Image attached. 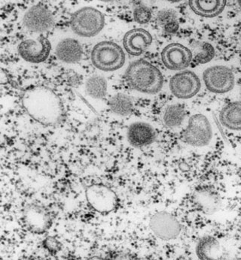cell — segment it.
Returning a JSON list of instances; mask_svg holds the SVG:
<instances>
[{
  "instance_id": "1",
  "label": "cell",
  "mask_w": 241,
  "mask_h": 260,
  "mask_svg": "<svg viewBox=\"0 0 241 260\" xmlns=\"http://www.w3.org/2000/svg\"><path fill=\"white\" fill-rule=\"evenodd\" d=\"M21 103L28 115L44 126H57L64 117L60 97L48 87L35 86L26 89L22 95Z\"/></svg>"
},
{
  "instance_id": "2",
  "label": "cell",
  "mask_w": 241,
  "mask_h": 260,
  "mask_svg": "<svg viewBox=\"0 0 241 260\" xmlns=\"http://www.w3.org/2000/svg\"><path fill=\"white\" fill-rule=\"evenodd\" d=\"M126 79L131 88L142 93H158L164 84L160 70L144 59L130 64L126 71Z\"/></svg>"
},
{
  "instance_id": "3",
  "label": "cell",
  "mask_w": 241,
  "mask_h": 260,
  "mask_svg": "<svg viewBox=\"0 0 241 260\" xmlns=\"http://www.w3.org/2000/svg\"><path fill=\"white\" fill-rule=\"evenodd\" d=\"M91 59L93 65L98 70L114 72L125 65V54L118 44L103 41L94 47Z\"/></svg>"
},
{
  "instance_id": "4",
  "label": "cell",
  "mask_w": 241,
  "mask_h": 260,
  "mask_svg": "<svg viewBox=\"0 0 241 260\" xmlns=\"http://www.w3.org/2000/svg\"><path fill=\"white\" fill-rule=\"evenodd\" d=\"M104 25V15L92 7H84L76 11L70 20L72 30L81 37H96L101 32Z\"/></svg>"
},
{
  "instance_id": "5",
  "label": "cell",
  "mask_w": 241,
  "mask_h": 260,
  "mask_svg": "<svg viewBox=\"0 0 241 260\" xmlns=\"http://www.w3.org/2000/svg\"><path fill=\"white\" fill-rule=\"evenodd\" d=\"M213 136L212 125L207 117L202 114L192 115L183 133V141L188 145L197 148L209 145Z\"/></svg>"
},
{
  "instance_id": "6",
  "label": "cell",
  "mask_w": 241,
  "mask_h": 260,
  "mask_svg": "<svg viewBox=\"0 0 241 260\" xmlns=\"http://www.w3.org/2000/svg\"><path fill=\"white\" fill-rule=\"evenodd\" d=\"M85 197L88 205L100 214H106L116 209L118 199L115 191L109 186L95 184L87 186Z\"/></svg>"
},
{
  "instance_id": "7",
  "label": "cell",
  "mask_w": 241,
  "mask_h": 260,
  "mask_svg": "<svg viewBox=\"0 0 241 260\" xmlns=\"http://www.w3.org/2000/svg\"><path fill=\"white\" fill-rule=\"evenodd\" d=\"M203 82L211 93L224 94L234 88L235 78L231 69L225 66H214L205 70Z\"/></svg>"
},
{
  "instance_id": "8",
  "label": "cell",
  "mask_w": 241,
  "mask_h": 260,
  "mask_svg": "<svg viewBox=\"0 0 241 260\" xmlns=\"http://www.w3.org/2000/svg\"><path fill=\"white\" fill-rule=\"evenodd\" d=\"M149 228L153 234L162 241L176 239L180 235L182 226L179 220L170 213L159 211L152 216Z\"/></svg>"
},
{
  "instance_id": "9",
  "label": "cell",
  "mask_w": 241,
  "mask_h": 260,
  "mask_svg": "<svg viewBox=\"0 0 241 260\" xmlns=\"http://www.w3.org/2000/svg\"><path fill=\"white\" fill-rule=\"evenodd\" d=\"M201 87V80L193 72L182 71L170 78V91L174 96L181 100H189L195 96Z\"/></svg>"
},
{
  "instance_id": "10",
  "label": "cell",
  "mask_w": 241,
  "mask_h": 260,
  "mask_svg": "<svg viewBox=\"0 0 241 260\" xmlns=\"http://www.w3.org/2000/svg\"><path fill=\"white\" fill-rule=\"evenodd\" d=\"M51 50V42L43 36L35 39H25L20 42L18 48L22 59L34 64L41 63L46 60Z\"/></svg>"
},
{
  "instance_id": "11",
  "label": "cell",
  "mask_w": 241,
  "mask_h": 260,
  "mask_svg": "<svg viewBox=\"0 0 241 260\" xmlns=\"http://www.w3.org/2000/svg\"><path fill=\"white\" fill-rule=\"evenodd\" d=\"M22 218L26 229L37 235L46 233L52 224L49 211L40 205L31 204L25 207Z\"/></svg>"
},
{
  "instance_id": "12",
  "label": "cell",
  "mask_w": 241,
  "mask_h": 260,
  "mask_svg": "<svg viewBox=\"0 0 241 260\" xmlns=\"http://www.w3.org/2000/svg\"><path fill=\"white\" fill-rule=\"evenodd\" d=\"M23 24L31 32L42 34L50 30L54 26V15L43 5H35L23 15Z\"/></svg>"
},
{
  "instance_id": "13",
  "label": "cell",
  "mask_w": 241,
  "mask_h": 260,
  "mask_svg": "<svg viewBox=\"0 0 241 260\" xmlns=\"http://www.w3.org/2000/svg\"><path fill=\"white\" fill-rule=\"evenodd\" d=\"M192 202L197 211L205 215H213L218 212L222 205L220 193L208 186L196 188L192 193Z\"/></svg>"
},
{
  "instance_id": "14",
  "label": "cell",
  "mask_w": 241,
  "mask_h": 260,
  "mask_svg": "<svg viewBox=\"0 0 241 260\" xmlns=\"http://www.w3.org/2000/svg\"><path fill=\"white\" fill-rule=\"evenodd\" d=\"M192 57V51L179 43L170 44L161 51V60L164 67L172 71L186 70L190 65Z\"/></svg>"
},
{
  "instance_id": "15",
  "label": "cell",
  "mask_w": 241,
  "mask_h": 260,
  "mask_svg": "<svg viewBox=\"0 0 241 260\" xmlns=\"http://www.w3.org/2000/svg\"><path fill=\"white\" fill-rule=\"evenodd\" d=\"M153 43L151 34L144 29L128 31L123 39V45L127 53L134 56L142 55Z\"/></svg>"
},
{
  "instance_id": "16",
  "label": "cell",
  "mask_w": 241,
  "mask_h": 260,
  "mask_svg": "<svg viewBox=\"0 0 241 260\" xmlns=\"http://www.w3.org/2000/svg\"><path fill=\"white\" fill-rule=\"evenodd\" d=\"M127 136L131 146L137 148H143L151 145L156 140V131L148 123L137 122L129 126Z\"/></svg>"
},
{
  "instance_id": "17",
  "label": "cell",
  "mask_w": 241,
  "mask_h": 260,
  "mask_svg": "<svg viewBox=\"0 0 241 260\" xmlns=\"http://www.w3.org/2000/svg\"><path fill=\"white\" fill-rule=\"evenodd\" d=\"M56 55L60 60L66 63L79 62L82 57V48L77 40L71 38L61 40L55 49Z\"/></svg>"
},
{
  "instance_id": "18",
  "label": "cell",
  "mask_w": 241,
  "mask_h": 260,
  "mask_svg": "<svg viewBox=\"0 0 241 260\" xmlns=\"http://www.w3.org/2000/svg\"><path fill=\"white\" fill-rule=\"evenodd\" d=\"M192 12L203 18H213L222 13L227 0H189Z\"/></svg>"
},
{
  "instance_id": "19",
  "label": "cell",
  "mask_w": 241,
  "mask_h": 260,
  "mask_svg": "<svg viewBox=\"0 0 241 260\" xmlns=\"http://www.w3.org/2000/svg\"><path fill=\"white\" fill-rule=\"evenodd\" d=\"M220 120L225 127L233 131H241V102H231L220 112Z\"/></svg>"
},
{
  "instance_id": "20",
  "label": "cell",
  "mask_w": 241,
  "mask_h": 260,
  "mask_svg": "<svg viewBox=\"0 0 241 260\" xmlns=\"http://www.w3.org/2000/svg\"><path fill=\"white\" fill-rule=\"evenodd\" d=\"M195 253L200 259H220L222 257L221 246L216 238L203 236L197 243Z\"/></svg>"
},
{
  "instance_id": "21",
  "label": "cell",
  "mask_w": 241,
  "mask_h": 260,
  "mask_svg": "<svg viewBox=\"0 0 241 260\" xmlns=\"http://www.w3.org/2000/svg\"><path fill=\"white\" fill-rule=\"evenodd\" d=\"M109 109L116 115H129L134 110V103L129 95L124 93H117L109 100Z\"/></svg>"
},
{
  "instance_id": "22",
  "label": "cell",
  "mask_w": 241,
  "mask_h": 260,
  "mask_svg": "<svg viewBox=\"0 0 241 260\" xmlns=\"http://www.w3.org/2000/svg\"><path fill=\"white\" fill-rule=\"evenodd\" d=\"M107 81L101 75L90 77L85 83L86 93L95 100H102L107 93Z\"/></svg>"
},
{
  "instance_id": "23",
  "label": "cell",
  "mask_w": 241,
  "mask_h": 260,
  "mask_svg": "<svg viewBox=\"0 0 241 260\" xmlns=\"http://www.w3.org/2000/svg\"><path fill=\"white\" fill-rule=\"evenodd\" d=\"M186 117V110L179 104L170 105L163 114V122L167 127L176 128L180 126Z\"/></svg>"
},
{
  "instance_id": "24",
  "label": "cell",
  "mask_w": 241,
  "mask_h": 260,
  "mask_svg": "<svg viewBox=\"0 0 241 260\" xmlns=\"http://www.w3.org/2000/svg\"><path fill=\"white\" fill-rule=\"evenodd\" d=\"M195 47V60L197 63L204 64L210 62L215 56V49L211 44L198 42Z\"/></svg>"
},
{
  "instance_id": "25",
  "label": "cell",
  "mask_w": 241,
  "mask_h": 260,
  "mask_svg": "<svg viewBox=\"0 0 241 260\" xmlns=\"http://www.w3.org/2000/svg\"><path fill=\"white\" fill-rule=\"evenodd\" d=\"M152 18V12L145 6H139L134 9V19L137 23L145 24L148 23Z\"/></svg>"
},
{
  "instance_id": "26",
  "label": "cell",
  "mask_w": 241,
  "mask_h": 260,
  "mask_svg": "<svg viewBox=\"0 0 241 260\" xmlns=\"http://www.w3.org/2000/svg\"><path fill=\"white\" fill-rule=\"evenodd\" d=\"M42 246L47 251L53 254H55L57 252L60 251L61 249V242L53 236H48L45 238L42 242Z\"/></svg>"
},
{
  "instance_id": "27",
  "label": "cell",
  "mask_w": 241,
  "mask_h": 260,
  "mask_svg": "<svg viewBox=\"0 0 241 260\" xmlns=\"http://www.w3.org/2000/svg\"><path fill=\"white\" fill-rule=\"evenodd\" d=\"M175 20H177L176 12L170 9L161 11L158 14V22L161 26H162V27L167 23H171Z\"/></svg>"
},
{
  "instance_id": "28",
  "label": "cell",
  "mask_w": 241,
  "mask_h": 260,
  "mask_svg": "<svg viewBox=\"0 0 241 260\" xmlns=\"http://www.w3.org/2000/svg\"><path fill=\"white\" fill-rule=\"evenodd\" d=\"M179 24L178 20L171 22V23H167L165 26H163L164 32L168 34H174L177 32L179 29Z\"/></svg>"
},
{
  "instance_id": "29",
  "label": "cell",
  "mask_w": 241,
  "mask_h": 260,
  "mask_svg": "<svg viewBox=\"0 0 241 260\" xmlns=\"http://www.w3.org/2000/svg\"><path fill=\"white\" fill-rule=\"evenodd\" d=\"M167 1L170 2V3H179L183 0H167Z\"/></svg>"
},
{
  "instance_id": "30",
  "label": "cell",
  "mask_w": 241,
  "mask_h": 260,
  "mask_svg": "<svg viewBox=\"0 0 241 260\" xmlns=\"http://www.w3.org/2000/svg\"><path fill=\"white\" fill-rule=\"evenodd\" d=\"M134 3H135L136 4H140V2L142 1V0H132Z\"/></svg>"
},
{
  "instance_id": "31",
  "label": "cell",
  "mask_w": 241,
  "mask_h": 260,
  "mask_svg": "<svg viewBox=\"0 0 241 260\" xmlns=\"http://www.w3.org/2000/svg\"><path fill=\"white\" fill-rule=\"evenodd\" d=\"M99 1H101V2H112V1H113V0H99Z\"/></svg>"
},
{
  "instance_id": "32",
  "label": "cell",
  "mask_w": 241,
  "mask_h": 260,
  "mask_svg": "<svg viewBox=\"0 0 241 260\" xmlns=\"http://www.w3.org/2000/svg\"><path fill=\"white\" fill-rule=\"evenodd\" d=\"M237 3H238L239 6L241 8V0H237Z\"/></svg>"
},
{
  "instance_id": "33",
  "label": "cell",
  "mask_w": 241,
  "mask_h": 260,
  "mask_svg": "<svg viewBox=\"0 0 241 260\" xmlns=\"http://www.w3.org/2000/svg\"><path fill=\"white\" fill-rule=\"evenodd\" d=\"M240 92H241V86H240Z\"/></svg>"
}]
</instances>
